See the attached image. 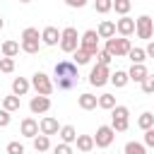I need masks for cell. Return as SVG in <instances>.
<instances>
[{"label":"cell","instance_id":"6da1fadb","mask_svg":"<svg viewBox=\"0 0 154 154\" xmlns=\"http://www.w3.org/2000/svg\"><path fill=\"white\" fill-rule=\"evenodd\" d=\"M53 84L60 89V91H70L79 84V72H77V65L70 63V60H60L55 63L53 67Z\"/></svg>","mask_w":154,"mask_h":154},{"label":"cell","instance_id":"7a4b0ae2","mask_svg":"<svg viewBox=\"0 0 154 154\" xmlns=\"http://www.w3.org/2000/svg\"><path fill=\"white\" fill-rule=\"evenodd\" d=\"M19 46H22V51H24V53L36 55V53H38V48H41V34H38V29L26 26V29L22 31V41H19Z\"/></svg>","mask_w":154,"mask_h":154},{"label":"cell","instance_id":"3957f363","mask_svg":"<svg viewBox=\"0 0 154 154\" xmlns=\"http://www.w3.org/2000/svg\"><path fill=\"white\" fill-rule=\"evenodd\" d=\"M79 48V34L75 26H65L60 31V51L63 53H75Z\"/></svg>","mask_w":154,"mask_h":154},{"label":"cell","instance_id":"277c9868","mask_svg":"<svg viewBox=\"0 0 154 154\" xmlns=\"http://www.w3.org/2000/svg\"><path fill=\"white\" fill-rule=\"evenodd\" d=\"M31 87L36 89V94L38 96H51L53 94V89H55V84H53V79L46 75V72H34V77H31Z\"/></svg>","mask_w":154,"mask_h":154},{"label":"cell","instance_id":"5b68a950","mask_svg":"<svg viewBox=\"0 0 154 154\" xmlns=\"http://www.w3.org/2000/svg\"><path fill=\"white\" fill-rule=\"evenodd\" d=\"M128 125H130V111H128V106H116L111 111V128L116 132H125Z\"/></svg>","mask_w":154,"mask_h":154},{"label":"cell","instance_id":"8992f818","mask_svg":"<svg viewBox=\"0 0 154 154\" xmlns=\"http://www.w3.org/2000/svg\"><path fill=\"white\" fill-rule=\"evenodd\" d=\"M130 48H132V43H130V38H125V36H120V38H108L106 41V51L113 55V58H125L128 53H130Z\"/></svg>","mask_w":154,"mask_h":154},{"label":"cell","instance_id":"52a82bcc","mask_svg":"<svg viewBox=\"0 0 154 154\" xmlns=\"http://www.w3.org/2000/svg\"><path fill=\"white\" fill-rule=\"evenodd\" d=\"M113 140H116V130H113L111 125H99V128H96L94 144H96L99 149H106V147H111V144H113Z\"/></svg>","mask_w":154,"mask_h":154},{"label":"cell","instance_id":"ba28073f","mask_svg":"<svg viewBox=\"0 0 154 154\" xmlns=\"http://www.w3.org/2000/svg\"><path fill=\"white\" fill-rule=\"evenodd\" d=\"M79 48H84L89 55H96L99 53V34H96V29H87L79 36Z\"/></svg>","mask_w":154,"mask_h":154},{"label":"cell","instance_id":"9c48e42d","mask_svg":"<svg viewBox=\"0 0 154 154\" xmlns=\"http://www.w3.org/2000/svg\"><path fill=\"white\" fill-rule=\"evenodd\" d=\"M108 82H111V72H108L106 65H94L89 70V84L91 87H103Z\"/></svg>","mask_w":154,"mask_h":154},{"label":"cell","instance_id":"30bf717a","mask_svg":"<svg viewBox=\"0 0 154 154\" xmlns=\"http://www.w3.org/2000/svg\"><path fill=\"white\" fill-rule=\"evenodd\" d=\"M135 34H137L140 38H152V34H154V19H152L149 14L137 17V19H135Z\"/></svg>","mask_w":154,"mask_h":154},{"label":"cell","instance_id":"8fae6325","mask_svg":"<svg viewBox=\"0 0 154 154\" xmlns=\"http://www.w3.org/2000/svg\"><path fill=\"white\" fill-rule=\"evenodd\" d=\"M116 31L120 34V36H125V38H130L132 34H135V19L132 17H120L118 22H116Z\"/></svg>","mask_w":154,"mask_h":154},{"label":"cell","instance_id":"7c38bea8","mask_svg":"<svg viewBox=\"0 0 154 154\" xmlns=\"http://www.w3.org/2000/svg\"><path fill=\"white\" fill-rule=\"evenodd\" d=\"M38 128H41V135H58L60 132V125H58V120L53 118V116H46V118H41L38 120Z\"/></svg>","mask_w":154,"mask_h":154},{"label":"cell","instance_id":"4fadbf2b","mask_svg":"<svg viewBox=\"0 0 154 154\" xmlns=\"http://www.w3.org/2000/svg\"><path fill=\"white\" fill-rule=\"evenodd\" d=\"M19 132L24 135V137H36L38 132H41V128H38V120H34V118H24L22 123H19Z\"/></svg>","mask_w":154,"mask_h":154},{"label":"cell","instance_id":"5bb4252c","mask_svg":"<svg viewBox=\"0 0 154 154\" xmlns=\"http://www.w3.org/2000/svg\"><path fill=\"white\" fill-rule=\"evenodd\" d=\"M41 43H43V46H58V43H60V31H58L55 26H46V29L41 31Z\"/></svg>","mask_w":154,"mask_h":154},{"label":"cell","instance_id":"9a60e30c","mask_svg":"<svg viewBox=\"0 0 154 154\" xmlns=\"http://www.w3.org/2000/svg\"><path fill=\"white\" fill-rule=\"evenodd\" d=\"M29 108H31V113H46L48 108H51V99L48 96H31V101H29Z\"/></svg>","mask_w":154,"mask_h":154},{"label":"cell","instance_id":"2e32d148","mask_svg":"<svg viewBox=\"0 0 154 154\" xmlns=\"http://www.w3.org/2000/svg\"><path fill=\"white\" fill-rule=\"evenodd\" d=\"M96 34H99V38H113L116 36V22H111V19H103L99 26H96Z\"/></svg>","mask_w":154,"mask_h":154},{"label":"cell","instance_id":"e0dca14e","mask_svg":"<svg viewBox=\"0 0 154 154\" xmlns=\"http://www.w3.org/2000/svg\"><path fill=\"white\" fill-rule=\"evenodd\" d=\"M77 103H79V108H82V111H94V108L99 106V96H94V94L84 91V94H79Z\"/></svg>","mask_w":154,"mask_h":154},{"label":"cell","instance_id":"ac0fdd59","mask_svg":"<svg viewBox=\"0 0 154 154\" xmlns=\"http://www.w3.org/2000/svg\"><path fill=\"white\" fill-rule=\"evenodd\" d=\"M128 75H130V82H144V77L149 75V70L144 67V63H137V65H132L130 70H128Z\"/></svg>","mask_w":154,"mask_h":154},{"label":"cell","instance_id":"d6986e66","mask_svg":"<svg viewBox=\"0 0 154 154\" xmlns=\"http://www.w3.org/2000/svg\"><path fill=\"white\" fill-rule=\"evenodd\" d=\"M29 89H31V82L29 79H24V77H14L12 79V94L14 96H24Z\"/></svg>","mask_w":154,"mask_h":154},{"label":"cell","instance_id":"ffe728a7","mask_svg":"<svg viewBox=\"0 0 154 154\" xmlns=\"http://www.w3.org/2000/svg\"><path fill=\"white\" fill-rule=\"evenodd\" d=\"M75 144H77V149H79L82 154H89V152H91V149L96 147V144H94V137H91V135H77V142H75Z\"/></svg>","mask_w":154,"mask_h":154},{"label":"cell","instance_id":"44dd1931","mask_svg":"<svg viewBox=\"0 0 154 154\" xmlns=\"http://www.w3.org/2000/svg\"><path fill=\"white\" fill-rule=\"evenodd\" d=\"M128 82H130V75H128L125 70H116V72L111 75V84H113L116 89H123Z\"/></svg>","mask_w":154,"mask_h":154},{"label":"cell","instance_id":"7402d4cb","mask_svg":"<svg viewBox=\"0 0 154 154\" xmlns=\"http://www.w3.org/2000/svg\"><path fill=\"white\" fill-rule=\"evenodd\" d=\"M58 135H60V140H63L65 144H72V142H77V130H75L72 125H63Z\"/></svg>","mask_w":154,"mask_h":154},{"label":"cell","instance_id":"603a6c76","mask_svg":"<svg viewBox=\"0 0 154 154\" xmlns=\"http://www.w3.org/2000/svg\"><path fill=\"white\" fill-rule=\"evenodd\" d=\"M19 43L17 41H2V58H14L19 53Z\"/></svg>","mask_w":154,"mask_h":154},{"label":"cell","instance_id":"cb8c5ba5","mask_svg":"<svg viewBox=\"0 0 154 154\" xmlns=\"http://www.w3.org/2000/svg\"><path fill=\"white\" fill-rule=\"evenodd\" d=\"M19 96H14V94H10V96H2V108L5 111H10V113H14V111H19Z\"/></svg>","mask_w":154,"mask_h":154},{"label":"cell","instance_id":"d4e9b609","mask_svg":"<svg viewBox=\"0 0 154 154\" xmlns=\"http://www.w3.org/2000/svg\"><path fill=\"white\" fill-rule=\"evenodd\" d=\"M34 149L41 154V152H48L51 149V140H48V135H36L34 137Z\"/></svg>","mask_w":154,"mask_h":154},{"label":"cell","instance_id":"484cf974","mask_svg":"<svg viewBox=\"0 0 154 154\" xmlns=\"http://www.w3.org/2000/svg\"><path fill=\"white\" fill-rule=\"evenodd\" d=\"M137 125H140L142 130H149V128H154V113H152V111H144V113L137 118Z\"/></svg>","mask_w":154,"mask_h":154},{"label":"cell","instance_id":"4316f807","mask_svg":"<svg viewBox=\"0 0 154 154\" xmlns=\"http://www.w3.org/2000/svg\"><path fill=\"white\" fill-rule=\"evenodd\" d=\"M123 152H125V154H147V147H144L142 142H125Z\"/></svg>","mask_w":154,"mask_h":154},{"label":"cell","instance_id":"83f0119b","mask_svg":"<svg viewBox=\"0 0 154 154\" xmlns=\"http://www.w3.org/2000/svg\"><path fill=\"white\" fill-rule=\"evenodd\" d=\"M99 108L113 111V108H116V96H113V94H101V96H99Z\"/></svg>","mask_w":154,"mask_h":154},{"label":"cell","instance_id":"f1b7e54d","mask_svg":"<svg viewBox=\"0 0 154 154\" xmlns=\"http://www.w3.org/2000/svg\"><path fill=\"white\" fill-rule=\"evenodd\" d=\"M130 7H132L130 0H113V10H116V14H120V17H125V14L130 12Z\"/></svg>","mask_w":154,"mask_h":154},{"label":"cell","instance_id":"f546056e","mask_svg":"<svg viewBox=\"0 0 154 154\" xmlns=\"http://www.w3.org/2000/svg\"><path fill=\"white\" fill-rule=\"evenodd\" d=\"M128 58L132 60V65H137V63H144L147 60V53H144V48H130Z\"/></svg>","mask_w":154,"mask_h":154},{"label":"cell","instance_id":"4dcf8cb0","mask_svg":"<svg viewBox=\"0 0 154 154\" xmlns=\"http://www.w3.org/2000/svg\"><path fill=\"white\" fill-rule=\"evenodd\" d=\"M94 10L99 14H106V12L113 10V0H94Z\"/></svg>","mask_w":154,"mask_h":154},{"label":"cell","instance_id":"1f68e13d","mask_svg":"<svg viewBox=\"0 0 154 154\" xmlns=\"http://www.w3.org/2000/svg\"><path fill=\"white\" fill-rule=\"evenodd\" d=\"M91 58H94V55H89L84 48H77V51H75V65H87Z\"/></svg>","mask_w":154,"mask_h":154},{"label":"cell","instance_id":"d6a6232c","mask_svg":"<svg viewBox=\"0 0 154 154\" xmlns=\"http://www.w3.org/2000/svg\"><path fill=\"white\" fill-rule=\"evenodd\" d=\"M94 58H96V65H106V67H108V65H111V60H113V55H111L106 48H103V51L99 48V53H96Z\"/></svg>","mask_w":154,"mask_h":154},{"label":"cell","instance_id":"836d02e7","mask_svg":"<svg viewBox=\"0 0 154 154\" xmlns=\"http://www.w3.org/2000/svg\"><path fill=\"white\" fill-rule=\"evenodd\" d=\"M0 70H2L5 75H10V72L14 70V58H0Z\"/></svg>","mask_w":154,"mask_h":154},{"label":"cell","instance_id":"e575fe53","mask_svg":"<svg viewBox=\"0 0 154 154\" xmlns=\"http://www.w3.org/2000/svg\"><path fill=\"white\" fill-rule=\"evenodd\" d=\"M142 91H144V94H154V75H147V77H144Z\"/></svg>","mask_w":154,"mask_h":154},{"label":"cell","instance_id":"d590c367","mask_svg":"<svg viewBox=\"0 0 154 154\" xmlns=\"http://www.w3.org/2000/svg\"><path fill=\"white\" fill-rule=\"evenodd\" d=\"M7 154H24V144L22 142H10L7 144Z\"/></svg>","mask_w":154,"mask_h":154},{"label":"cell","instance_id":"8d00e7d4","mask_svg":"<svg viewBox=\"0 0 154 154\" xmlns=\"http://www.w3.org/2000/svg\"><path fill=\"white\" fill-rule=\"evenodd\" d=\"M10 120H12V116H10V111H5V108H0V128H7V125H10Z\"/></svg>","mask_w":154,"mask_h":154},{"label":"cell","instance_id":"74e56055","mask_svg":"<svg viewBox=\"0 0 154 154\" xmlns=\"http://www.w3.org/2000/svg\"><path fill=\"white\" fill-rule=\"evenodd\" d=\"M144 147H152L154 149V128L144 130Z\"/></svg>","mask_w":154,"mask_h":154},{"label":"cell","instance_id":"f35d334b","mask_svg":"<svg viewBox=\"0 0 154 154\" xmlns=\"http://www.w3.org/2000/svg\"><path fill=\"white\" fill-rule=\"evenodd\" d=\"M53 154H72V147H70V144H65V142H60V144L53 149Z\"/></svg>","mask_w":154,"mask_h":154},{"label":"cell","instance_id":"ab89813d","mask_svg":"<svg viewBox=\"0 0 154 154\" xmlns=\"http://www.w3.org/2000/svg\"><path fill=\"white\" fill-rule=\"evenodd\" d=\"M87 2H89V0H65L67 7H84Z\"/></svg>","mask_w":154,"mask_h":154},{"label":"cell","instance_id":"60d3db41","mask_svg":"<svg viewBox=\"0 0 154 154\" xmlns=\"http://www.w3.org/2000/svg\"><path fill=\"white\" fill-rule=\"evenodd\" d=\"M144 53H147V58H154V41H149V43H147Z\"/></svg>","mask_w":154,"mask_h":154},{"label":"cell","instance_id":"b9f144b4","mask_svg":"<svg viewBox=\"0 0 154 154\" xmlns=\"http://www.w3.org/2000/svg\"><path fill=\"white\" fill-rule=\"evenodd\" d=\"M2 26H5V19H2V17H0V31H2Z\"/></svg>","mask_w":154,"mask_h":154},{"label":"cell","instance_id":"7bdbcfd3","mask_svg":"<svg viewBox=\"0 0 154 154\" xmlns=\"http://www.w3.org/2000/svg\"><path fill=\"white\" fill-rule=\"evenodd\" d=\"M19 2H24V5H26V2H31V0H19Z\"/></svg>","mask_w":154,"mask_h":154},{"label":"cell","instance_id":"ee69618b","mask_svg":"<svg viewBox=\"0 0 154 154\" xmlns=\"http://www.w3.org/2000/svg\"><path fill=\"white\" fill-rule=\"evenodd\" d=\"M152 113H154V111H152Z\"/></svg>","mask_w":154,"mask_h":154},{"label":"cell","instance_id":"f6af8a7d","mask_svg":"<svg viewBox=\"0 0 154 154\" xmlns=\"http://www.w3.org/2000/svg\"><path fill=\"white\" fill-rule=\"evenodd\" d=\"M152 19H154V17H152Z\"/></svg>","mask_w":154,"mask_h":154}]
</instances>
